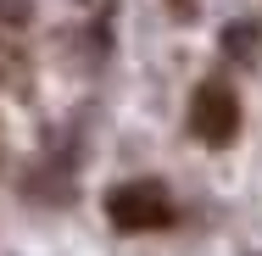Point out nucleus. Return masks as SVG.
Instances as JSON below:
<instances>
[{"mask_svg":"<svg viewBox=\"0 0 262 256\" xmlns=\"http://www.w3.org/2000/svg\"><path fill=\"white\" fill-rule=\"evenodd\" d=\"M106 217L128 234H151V228L173 223V195L162 178H128V184L106 190Z\"/></svg>","mask_w":262,"mask_h":256,"instance_id":"f257e3e1","label":"nucleus"},{"mask_svg":"<svg viewBox=\"0 0 262 256\" xmlns=\"http://www.w3.org/2000/svg\"><path fill=\"white\" fill-rule=\"evenodd\" d=\"M190 134L201 145H212V151L234 145V134H240V101H234L229 84H201L195 89V101H190Z\"/></svg>","mask_w":262,"mask_h":256,"instance_id":"f03ea898","label":"nucleus"}]
</instances>
